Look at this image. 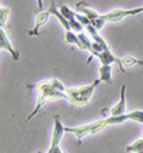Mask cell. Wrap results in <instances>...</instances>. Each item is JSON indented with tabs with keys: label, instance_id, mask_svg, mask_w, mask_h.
Returning <instances> with one entry per match:
<instances>
[{
	"label": "cell",
	"instance_id": "cell-1",
	"mask_svg": "<svg viewBox=\"0 0 143 153\" xmlns=\"http://www.w3.org/2000/svg\"><path fill=\"white\" fill-rule=\"evenodd\" d=\"M27 87H32V89H34L37 92V99H36V105H34L33 112L26 117V122L33 119L34 116L40 112L41 107L44 106L47 102H50V100L67 99V96H66V87L63 86V83L57 79H52V80H47V82H40L37 85H32V86H27Z\"/></svg>",
	"mask_w": 143,
	"mask_h": 153
},
{
	"label": "cell",
	"instance_id": "cell-2",
	"mask_svg": "<svg viewBox=\"0 0 143 153\" xmlns=\"http://www.w3.org/2000/svg\"><path fill=\"white\" fill-rule=\"evenodd\" d=\"M100 82H102L100 79H95L90 85H86L83 87H77V89H67L66 87V96H67L66 100H69V103L75 107L86 106L90 102L92 96L95 93V89Z\"/></svg>",
	"mask_w": 143,
	"mask_h": 153
},
{
	"label": "cell",
	"instance_id": "cell-3",
	"mask_svg": "<svg viewBox=\"0 0 143 153\" xmlns=\"http://www.w3.org/2000/svg\"><path fill=\"white\" fill-rule=\"evenodd\" d=\"M107 125V120L106 117L104 119H99V120H95L92 123H87V125H82V126H77V127H69V126H64V132L66 133H72L75 134L77 137V143L80 145L82 140L89 136V134H96L97 132H100L102 129H104Z\"/></svg>",
	"mask_w": 143,
	"mask_h": 153
},
{
	"label": "cell",
	"instance_id": "cell-4",
	"mask_svg": "<svg viewBox=\"0 0 143 153\" xmlns=\"http://www.w3.org/2000/svg\"><path fill=\"white\" fill-rule=\"evenodd\" d=\"M66 133L64 132V125L61 122L60 116L56 114L53 116V134H52V145L49 147L47 153H63L60 147V142L63 139V134Z\"/></svg>",
	"mask_w": 143,
	"mask_h": 153
},
{
	"label": "cell",
	"instance_id": "cell-5",
	"mask_svg": "<svg viewBox=\"0 0 143 153\" xmlns=\"http://www.w3.org/2000/svg\"><path fill=\"white\" fill-rule=\"evenodd\" d=\"M140 13H143V6L133 7V9H115V10H110L107 13L102 14V17L107 23V22H120L124 17L137 16V14H140Z\"/></svg>",
	"mask_w": 143,
	"mask_h": 153
},
{
	"label": "cell",
	"instance_id": "cell-6",
	"mask_svg": "<svg viewBox=\"0 0 143 153\" xmlns=\"http://www.w3.org/2000/svg\"><path fill=\"white\" fill-rule=\"evenodd\" d=\"M126 86L123 85L122 89H120V99L116 103L113 107L110 109H103L102 114H107V116H122V114H126Z\"/></svg>",
	"mask_w": 143,
	"mask_h": 153
},
{
	"label": "cell",
	"instance_id": "cell-7",
	"mask_svg": "<svg viewBox=\"0 0 143 153\" xmlns=\"http://www.w3.org/2000/svg\"><path fill=\"white\" fill-rule=\"evenodd\" d=\"M0 49H1V50H6L7 53L12 56V59H13L14 62H17V60L20 59V54H19V52L13 47V45L10 43V40L7 37L4 29H0Z\"/></svg>",
	"mask_w": 143,
	"mask_h": 153
},
{
	"label": "cell",
	"instance_id": "cell-8",
	"mask_svg": "<svg viewBox=\"0 0 143 153\" xmlns=\"http://www.w3.org/2000/svg\"><path fill=\"white\" fill-rule=\"evenodd\" d=\"M50 12L49 10H44V12H39L37 16H36V22H34V27L29 30V36H39L40 34V27L44 26L47 23L49 17H50Z\"/></svg>",
	"mask_w": 143,
	"mask_h": 153
},
{
	"label": "cell",
	"instance_id": "cell-9",
	"mask_svg": "<svg viewBox=\"0 0 143 153\" xmlns=\"http://www.w3.org/2000/svg\"><path fill=\"white\" fill-rule=\"evenodd\" d=\"M76 10H77V12H79L80 14H83V16H86V17H87V19L90 20L92 23H95L96 20H97L99 17H100V16H102V14H99V13H97V12L95 10V9L89 7L87 4L84 3V1H79V3L76 4Z\"/></svg>",
	"mask_w": 143,
	"mask_h": 153
},
{
	"label": "cell",
	"instance_id": "cell-10",
	"mask_svg": "<svg viewBox=\"0 0 143 153\" xmlns=\"http://www.w3.org/2000/svg\"><path fill=\"white\" fill-rule=\"evenodd\" d=\"M96 57L100 60L102 65H109V66H112V63H116L117 66L120 67V57H116L110 50H102Z\"/></svg>",
	"mask_w": 143,
	"mask_h": 153
},
{
	"label": "cell",
	"instance_id": "cell-11",
	"mask_svg": "<svg viewBox=\"0 0 143 153\" xmlns=\"http://www.w3.org/2000/svg\"><path fill=\"white\" fill-rule=\"evenodd\" d=\"M143 66V59H137L135 56H123L120 57V69L123 72L126 70V67H140Z\"/></svg>",
	"mask_w": 143,
	"mask_h": 153
},
{
	"label": "cell",
	"instance_id": "cell-12",
	"mask_svg": "<svg viewBox=\"0 0 143 153\" xmlns=\"http://www.w3.org/2000/svg\"><path fill=\"white\" fill-rule=\"evenodd\" d=\"M49 12H50V13L53 14L56 19L60 22V25H61L63 27H64V30H66V32H67V30H72V27H70V22H69V20L66 19V17H64V16H63V14H61L60 12H59V9H57V7L55 6V3H50Z\"/></svg>",
	"mask_w": 143,
	"mask_h": 153
},
{
	"label": "cell",
	"instance_id": "cell-13",
	"mask_svg": "<svg viewBox=\"0 0 143 153\" xmlns=\"http://www.w3.org/2000/svg\"><path fill=\"white\" fill-rule=\"evenodd\" d=\"M99 79L104 82L106 85L113 83V80H112V67L109 65H100V67H99Z\"/></svg>",
	"mask_w": 143,
	"mask_h": 153
},
{
	"label": "cell",
	"instance_id": "cell-14",
	"mask_svg": "<svg viewBox=\"0 0 143 153\" xmlns=\"http://www.w3.org/2000/svg\"><path fill=\"white\" fill-rule=\"evenodd\" d=\"M79 49H82V50H87V52H92V45H93V42H90L89 39V36L86 33H79Z\"/></svg>",
	"mask_w": 143,
	"mask_h": 153
},
{
	"label": "cell",
	"instance_id": "cell-15",
	"mask_svg": "<svg viewBox=\"0 0 143 153\" xmlns=\"http://www.w3.org/2000/svg\"><path fill=\"white\" fill-rule=\"evenodd\" d=\"M124 150L127 153H139L143 150V137L142 139H137L135 140L132 145H129V146L124 147Z\"/></svg>",
	"mask_w": 143,
	"mask_h": 153
},
{
	"label": "cell",
	"instance_id": "cell-16",
	"mask_svg": "<svg viewBox=\"0 0 143 153\" xmlns=\"http://www.w3.org/2000/svg\"><path fill=\"white\" fill-rule=\"evenodd\" d=\"M9 16H10V7L6 4L0 6V26H1V29H4V25L9 20Z\"/></svg>",
	"mask_w": 143,
	"mask_h": 153
},
{
	"label": "cell",
	"instance_id": "cell-17",
	"mask_svg": "<svg viewBox=\"0 0 143 153\" xmlns=\"http://www.w3.org/2000/svg\"><path fill=\"white\" fill-rule=\"evenodd\" d=\"M59 12H60L66 19L69 20V22H72V20H75L76 19V14L77 13H75V10H72L70 7L67 6V4H61L60 6V9H59Z\"/></svg>",
	"mask_w": 143,
	"mask_h": 153
},
{
	"label": "cell",
	"instance_id": "cell-18",
	"mask_svg": "<svg viewBox=\"0 0 143 153\" xmlns=\"http://www.w3.org/2000/svg\"><path fill=\"white\" fill-rule=\"evenodd\" d=\"M64 39H66V42H67L69 45H75V46L79 47V36L73 32V30H67L66 33H64Z\"/></svg>",
	"mask_w": 143,
	"mask_h": 153
},
{
	"label": "cell",
	"instance_id": "cell-19",
	"mask_svg": "<svg viewBox=\"0 0 143 153\" xmlns=\"http://www.w3.org/2000/svg\"><path fill=\"white\" fill-rule=\"evenodd\" d=\"M70 27H72V30L75 32V33H82V30H83V25L79 22L77 19H75V20H72L70 22Z\"/></svg>",
	"mask_w": 143,
	"mask_h": 153
},
{
	"label": "cell",
	"instance_id": "cell-20",
	"mask_svg": "<svg viewBox=\"0 0 143 153\" xmlns=\"http://www.w3.org/2000/svg\"><path fill=\"white\" fill-rule=\"evenodd\" d=\"M76 19L79 20L80 23L83 25V27H86V26H89V25H92V22L86 17V16H83V14H80V13H77L76 14Z\"/></svg>",
	"mask_w": 143,
	"mask_h": 153
},
{
	"label": "cell",
	"instance_id": "cell-21",
	"mask_svg": "<svg viewBox=\"0 0 143 153\" xmlns=\"http://www.w3.org/2000/svg\"><path fill=\"white\" fill-rule=\"evenodd\" d=\"M37 1V9H39V12H43L41 9H43V0H36Z\"/></svg>",
	"mask_w": 143,
	"mask_h": 153
},
{
	"label": "cell",
	"instance_id": "cell-22",
	"mask_svg": "<svg viewBox=\"0 0 143 153\" xmlns=\"http://www.w3.org/2000/svg\"><path fill=\"white\" fill-rule=\"evenodd\" d=\"M139 153H143V150H142V152H139Z\"/></svg>",
	"mask_w": 143,
	"mask_h": 153
},
{
	"label": "cell",
	"instance_id": "cell-23",
	"mask_svg": "<svg viewBox=\"0 0 143 153\" xmlns=\"http://www.w3.org/2000/svg\"><path fill=\"white\" fill-rule=\"evenodd\" d=\"M39 153H40V152H39Z\"/></svg>",
	"mask_w": 143,
	"mask_h": 153
}]
</instances>
